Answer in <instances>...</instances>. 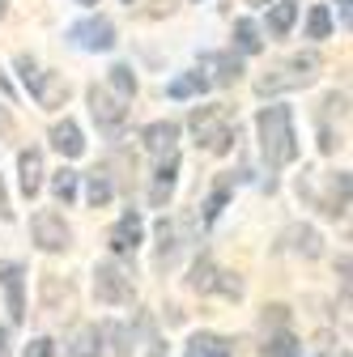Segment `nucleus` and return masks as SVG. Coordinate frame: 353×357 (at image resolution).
Wrapping results in <instances>:
<instances>
[{"label":"nucleus","mask_w":353,"mask_h":357,"mask_svg":"<svg viewBox=\"0 0 353 357\" xmlns=\"http://www.w3.org/2000/svg\"><path fill=\"white\" fill-rule=\"evenodd\" d=\"M255 128H260V153H264V162H269V170L290 166L298 158V137H294L290 107H264Z\"/></svg>","instance_id":"1"},{"label":"nucleus","mask_w":353,"mask_h":357,"mask_svg":"<svg viewBox=\"0 0 353 357\" xmlns=\"http://www.w3.org/2000/svg\"><path fill=\"white\" fill-rule=\"evenodd\" d=\"M192 132H196V141L209 153H230L234 141H239L230 107H200V111H192Z\"/></svg>","instance_id":"2"},{"label":"nucleus","mask_w":353,"mask_h":357,"mask_svg":"<svg viewBox=\"0 0 353 357\" xmlns=\"http://www.w3.org/2000/svg\"><path fill=\"white\" fill-rule=\"evenodd\" d=\"M315 73H320V56H315V52H298V56H290V60H281L277 68L264 73V77L255 81V89H260V94H285V89L311 85Z\"/></svg>","instance_id":"3"},{"label":"nucleus","mask_w":353,"mask_h":357,"mask_svg":"<svg viewBox=\"0 0 353 357\" xmlns=\"http://www.w3.org/2000/svg\"><path fill=\"white\" fill-rule=\"evenodd\" d=\"M94 294L107 306H123V302H132V277L119 264H98L94 268Z\"/></svg>","instance_id":"4"},{"label":"nucleus","mask_w":353,"mask_h":357,"mask_svg":"<svg viewBox=\"0 0 353 357\" xmlns=\"http://www.w3.org/2000/svg\"><path fill=\"white\" fill-rule=\"evenodd\" d=\"M90 111H94V119H98V128L107 132V137H115V132L123 128V119H128V107L119 98H111L107 85H90Z\"/></svg>","instance_id":"5"},{"label":"nucleus","mask_w":353,"mask_h":357,"mask_svg":"<svg viewBox=\"0 0 353 357\" xmlns=\"http://www.w3.org/2000/svg\"><path fill=\"white\" fill-rule=\"evenodd\" d=\"M30 234H34V243L43 247V251H64L68 247V226H64V217L60 213H52V208H43V213H34V221H30Z\"/></svg>","instance_id":"6"},{"label":"nucleus","mask_w":353,"mask_h":357,"mask_svg":"<svg viewBox=\"0 0 353 357\" xmlns=\"http://www.w3.org/2000/svg\"><path fill=\"white\" fill-rule=\"evenodd\" d=\"M68 38L77 43V47H85V52H111L115 47V26L107 17H90V22H77L68 30Z\"/></svg>","instance_id":"7"},{"label":"nucleus","mask_w":353,"mask_h":357,"mask_svg":"<svg viewBox=\"0 0 353 357\" xmlns=\"http://www.w3.org/2000/svg\"><path fill=\"white\" fill-rule=\"evenodd\" d=\"M26 89L38 98V107H60V102L68 98V81H64V73H43V68H38V73L30 77Z\"/></svg>","instance_id":"8"},{"label":"nucleus","mask_w":353,"mask_h":357,"mask_svg":"<svg viewBox=\"0 0 353 357\" xmlns=\"http://www.w3.org/2000/svg\"><path fill=\"white\" fill-rule=\"evenodd\" d=\"M107 243H111V251H115V255L137 251V243H141V217H137V213H123L115 226H111Z\"/></svg>","instance_id":"9"},{"label":"nucleus","mask_w":353,"mask_h":357,"mask_svg":"<svg viewBox=\"0 0 353 357\" xmlns=\"http://www.w3.org/2000/svg\"><path fill=\"white\" fill-rule=\"evenodd\" d=\"M141 141H145V149L149 153H158V158H170L174 153V141H179V123H149L145 132H141Z\"/></svg>","instance_id":"10"},{"label":"nucleus","mask_w":353,"mask_h":357,"mask_svg":"<svg viewBox=\"0 0 353 357\" xmlns=\"http://www.w3.org/2000/svg\"><path fill=\"white\" fill-rule=\"evenodd\" d=\"M22 264H0V281H5V294H9V315L13 324L26 319V298H22Z\"/></svg>","instance_id":"11"},{"label":"nucleus","mask_w":353,"mask_h":357,"mask_svg":"<svg viewBox=\"0 0 353 357\" xmlns=\"http://www.w3.org/2000/svg\"><path fill=\"white\" fill-rule=\"evenodd\" d=\"M17 178H22V192L34 200L38 188H43V153H38V149H22V158H17Z\"/></svg>","instance_id":"12"},{"label":"nucleus","mask_w":353,"mask_h":357,"mask_svg":"<svg viewBox=\"0 0 353 357\" xmlns=\"http://www.w3.org/2000/svg\"><path fill=\"white\" fill-rule=\"evenodd\" d=\"M200 68H209L217 85H230V81H239V73H243L239 60L226 56V52H204V56H200Z\"/></svg>","instance_id":"13"},{"label":"nucleus","mask_w":353,"mask_h":357,"mask_svg":"<svg viewBox=\"0 0 353 357\" xmlns=\"http://www.w3.org/2000/svg\"><path fill=\"white\" fill-rule=\"evenodd\" d=\"M52 145L64 153V158H81L85 153V141H81V128L73 123V119H64V123H56L52 128Z\"/></svg>","instance_id":"14"},{"label":"nucleus","mask_w":353,"mask_h":357,"mask_svg":"<svg viewBox=\"0 0 353 357\" xmlns=\"http://www.w3.org/2000/svg\"><path fill=\"white\" fill-rule=\"evenodd\" d=\"M188 357H230V340L217 332H200L188 340Z\"/></svg>","instance_id":"15"},{"label":"nucleus","mask_w":353,"mask_h":357,"mask_svg":"<svg viewBox=\"0 0 353 357\" xmlns=\"http://www.w3.org/2000/svg\"><path fill=\"white\" fill-rule=\"evenodd\" d=\"M174 174H179V158L170 153V158H166V162L158 166V178H153V192H149V200H153L158 208H162V204L170 200V192H174Z\"/></svg>","instance_id":"16"},{"label":"nucleus","mask_w":353,"mask_h":357,"mask_svg":"<svg viewBox=\"0 0 353 357\" xmlns=\"http://www.w3.org/2000/svg\"><path fill=\"white\" fill-rule=\"evenodd\" d=\"M158 238H162V243H158V264H174V255H179V247H183V243H179V226L162 217V221H158Z\"/></svg>","instance_id":"17"},{"label":"nucleus","mask_w":353,"mask_h":357,"mask_svg":"<svg viewBox=\"0 0 353 357\" xmlns=\"http://www.w3.org/2000/svg\"><path fill=\"white\" fill-rule=\"evenodd\" d=\"M64 357H103V349H98V328H81V332L64 344Z\"/></svg>","instance_id":"18"},{"label":"nucleus","mask_w":353,"mask_h":357,"mask_svg":"<svg viewBox=\"0 0 353 357\" xmlns=\"http://www.w3.org/2000/svg\"><path fill=\"white\" fill-rule=\"evenodd\" d=\"M204 89H209V77L183 73V77H174V81L166 85V94H170V98H196V94H204Z\"/></svg>","instance_id":"19"},{"label":"nucleus","mask_w":353,"mask_h":357,"mask_svg":"<svg viewBox=\"0 0 353 357\" xmlns=\"http://www.w3.org/2000/svg\"><path fill=\"white\" fill-rule=\"evenodd\" d=\"M264 357H302V344L294 332H277L269 336V344H264Z\"/></svg>","instance_id":"20"},{"label":"nucleus","mask_w":353,"mask_h":357,"mask_svg":"<svg viewBox=\"0 0 353 357\" xmlns=\"http://www.w3.org/2000/svg\"><path fill=\"white\" fill-rule=\"evenodd\" d=\"M234 43H239V52H247V56H255V52L264 47V38H260L255 22H247V17H239V22H234Z\"/></svg>","instance_id":"21"},{"label":"nucleus","mask_w":353,"mask_h":357,"mask_svg":"<svg viewBox=\"0 0 353 357\" xmlns=\"http://www.w3.org/2000/svg\"><path fill=\"white\" fill-rule=\"evenodd\" d=\"M188 285H192V289H200V294H209V289L217 285V268H213V259H209V255H200V259L192 264Z\"/></svg>","instance_id":"22"},{"label":"nucleus","mask_w":353,"mask_h":357,"mask_svg":"<svg viewBox=\"0 0 353 357\" xmlns=\"http://www.w3.org/2000/svg\"><path fill=\"white\" fill-rule=\"evenodd\" d=\"M294 17H298V5H294V0H277L273 13H269V30H273V34H290Z\"/></svg>","instance_id":"23"},{"label":"nucleus","mask_w":353,"mask_h":357,"mask_svg":"<svg viewBox=\"0 0 353 357\" xmlns=\"http://www.w3.org/2000/svg\"><path fill=\"white\" fill-rule=\"evenodd\" d=\"M77 170H56V178H52V196L60 200V204H73L77 200Z\"/></svg>","instance_id":"24"},{"label":"nucleus","mask_w":353,"mask_h":357,"mask_svg":"<svg viewBox=\"0 0 353 357\" xmlns=\"http://www.w3.org/2000/svg\"><path fill=\"white\" fill-rule=\"evenodd\" d=\"M107 81H111V89L119 94V102L137 94V77H132V68H128V64H115V68L107 73Z\"/></svg>","instance_id":"25"},{"label":"nucleus","mask_w":353,"mask_h":357,"mask_svg":"<svg viewBox=\"0 0 353 357\" xmlns=\"http://www.w3.org/2000/svg\"><path fill=\"white\" fill-rule=\"evenodd\" d=\"M111 196H115V188H111V178H107L103 170H94V174H90V188H85V200H90L94 208H103V204H107Z\"/></svg>","instance_id":"26"},{"label":"nucleus","mask_w":353,"mask_h":357,"mask_svg":"<svg viewBox=\"0 0 353 357\" xmlns=\"http://www.w3.org/2000/svg\"><path fill=\"white\" fill-rule=\"evenodd\" d=\"M328 30H332V13L324 5H315L306 13V38H328Z\"/></svg>","instance_id":"27"},{"label":"nucleus","mask_w":353,"mask_h":357,"mask_svg":"<svg viewBox=\"0 0 353 357\" xmlns=\"http://www.w3.org/2000/svg\"><path fill=\"white\" fill-rule=\"evenodd\" d=\"M43 298H47V310H52V315H60V281L56 277H43ZM64 302H73V289L64 285Z\"/></svg>","instance_id":"28"},{"label":"nucleus","mask_w":353,"mask_h":357,"mask_svg":"<svg viewBox=\"0 0 353 357\" xmlns=\"http://www.w3.org/2000/svg\"><path fill=\"white\" fill-rule=\"evenodd\" d=\"M226 196H230V174H222V183H217V192L209 196V204H204V221H213L217 213L226 208Z\"/></svg>","instance_id":"29"},{"label":"nucleus","mask_w":353,"mask_h":357,"mask_svg":"<svg viewBox=\"0 0 353 357\" xmlns=\"http://www.w3.org/2000/svg\"><path fill=\"white\" fill-rule=\"evenodd\" d=\"M103 332L111 336V357H128L132 349H128V332L119 328V324H103Z\"/></svg>","instance_id":"30"},{"label":"nucleus","mask_w":353,"mask_h":357,"mask_svg":"<svg viewBox=\"0 0 353 357\" xmlns=\"http://www.w3.org/2000/svg\"><path fill=\"white\" fill-rule=\"evenodd\" d=\"M294 238H298V251H306V255H320V234L315 230H294Z\"/></svg>","instance_id":"31"},{"label":"nucleus","mask_w":353,"mask_h":357,"mask_svg":"<svg viewBox=\"0 0 353 357\" xmlns=\"http://www.w3.org/2000/svg\"><path fill=\"white\" fill-rule=\"evenodd\" d=\"M26 357H56V344H52L47 336H34V340L26 344Z\"/></svg>","instance_id":"32"},{"label":"nucleus","mask_w":353,"mask_h":357,"mask_svg":"<svg viewBox=\"0 0 353 357\" xmlns=\"http://www.w3.org/2000/svg\"><path fill=\"white\" fill-rule=\"evenodd\" d=\"M217 277H222V281H217L213 289H222L226 298H243V281H230V273H217Z\"/></svg>","instance_id":"33"},{"label":"nucleus","mask_w":353,"mask_h":357,"mask_svg":"<svg viewBox=\"0 0 353 357\" xmlns=\"http://www.w3.org/2000/svg\"><path fill=\"white\" fill-rule=\"evenodd\" d=\"M0 217H5V221L13 217V208H9V196H5V183H0Z\"/></svg>","instance_id":"34"},{"label":"nucleus","mask_w":353,"mask_h":357,"mask_svg":"<svg viewBox=\"0 0 353 357\" xmlns=\"http://www.w3.org/2000/svg\"><path fill=\"white\" fill-rule=\"evenodd\" d=\"M349 5H353V0H336V9H340V22H349Z\"/></svg>","instance_id":"35"},{"label":"nucleus","mask_w":353,"mask_h":357,"mask_svg":"<svg viewBox=\"0 0 353 357\" xmlns=\"http://www.w3.org/2000/svg\"><path fill=\"white\" fill-rule=\"evenodd\" d=\"M0 357H9V336H5V328H0Z\"/></svg>","instance_id":"36"},{"label":"nucleus","mask_w":353,"mask_h":357,"mask_svg":"<svg viewBox=\"0 0 353 357\" xmlns=\"http://www.w3.org/2000/svg\"><path fill=\"white\" fill-rule=\"evenodd\" d=\"M149 357H166V344H158V340H153V344H149Z\"/></svg>","instance_id":"37"},{"label":"nucleus","mask_w":353,"mask_h":357,"mask_svg":"<svg viewBox=\"0 0 353 357\" xmlns=\"http://www.w3.org/2000/svg\"><path fill=\"white\" fill-rule=\"evenodd\" d=\"M0 132H9V115L5 111H0Z\"/></svg>","instance_id":"38"},{"label":"nucleus","mask_w":353,"mask_h":357,"mask_svg":"<svg viewBox=\"0 0 353 357\" xmlns=\"http://www.w3.org/2000/svg\"><path fill=\"white\" fill-rule=\"evenodd\" d=\"M77 5H98V0H77Z\"/></svg>","instance_id":"39"},{"label":"nucleus","mask_w":353,"mask_h":357,"mask_svg":"<svg viewBox=\"0 0 353 357\" xmlns=\"http://www.w3.org/2000/svg\"><path fill=\"white\" fill-rule=\"evenodd\" d=\"M247 5H269V0H247Z\"/></svg>","instance_id":"40"},{"label":"nucleus","mask_w":353,"mask_h":357,"mask_svg":"<svg viewBox=\"0 0 353 357\" xmlns=\"http://www.w3.org/2000/svg\"><path fill=\"white\" fill-rule=\"evenodd\" d=\"M0 17H5V0H0Z\"/></svg>","instance_id":"41"},{"label":"nucleus","mask_w":353,"mask_h":357,"mask_svg":"<svg viewBox=\"0 0 353 357\" xmlns=\"http://www.w3.org/2000/svg\"><path fill=\"white\" fill-rule=\"evenodd\" d=\"M340 357H349V353H340Z\"/></svg>","instance_id":"42"}]
</instances>
